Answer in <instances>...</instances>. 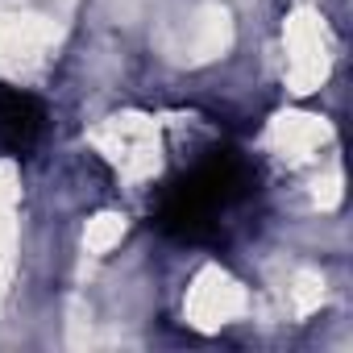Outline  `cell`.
<instances>
[{"label":"cell","instance_id":"6da1fadb","mask_svg":"<svg viewBox=\"0 0 353 353\" xmlns=\"http://www.w3.org/2000/svg\"><path fill=\"white\" fill-rule=\"evenodd\" d=\"M258 166L241 150H212L188 174L162 188L154 204V229L183 245H212L225 225L254 200Z\"/></svg>","mask_w":353,"mask_h":353},{"label":"cell","instance_id":"7a4b0ae2","mask_svg":"<svg viewBox=\"0 0 353 353\" xmlns=\"http://www.w3.org/2000/svg\"><path fill=\"white\" fill-rule=\"evenodd\" d=\"M42 133H46V104L26 88L0 83V154L26 158L42 141Z\"/></svg>","mask_w":353,"mask_h":353}]
</instances>
